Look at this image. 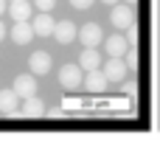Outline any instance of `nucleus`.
<instances>
[{
    "label": "nucleus",
    "mask_w": 160,
    "mask_h": 146,
    "mask_svg": "<svg viewBox=\"0 0 160 146\" xmlns=\"http://www.w3.org/2000/svg\"><path fill=\"white\" fill-rule=\"evenodd\" d=\"M132 20H135V14H132V8H129V3H115L112 6V14H110V23H112V28L115 31H127L129 25H132Z\"/></svg>",
    "instance_id": "f257e3e1"
},
{
    "label": "nucleus",
    "mask_w": 160,
    "mask_h": 146,
    "mask_svg": "<svg viewBox=\"0 0 160 146\" xmlns=\"http://www.w3.org/2000/svg\"><path fill=\"white\" fill-rule=\"evenodd\" d=\"M82 79H84V70H82V65H79V62L62 65V70H59V82H62V87L76 90V87H82Z\"/></svg>",
    "instance_id": "f03ea898"
},
{
    "label": "nucleus",
    "mask_w": 160,
    "mask_h": 146,
    "mask_svg": "<svg viewBox=\"0 0 160 146\" xmlns=\"http://www.w3.org/2000/svg\"><path fill=\"white\" fill-rule=\"evenodd\" d=\"M8 37H11V42H14V45H28L37 34H34V25H31L28 20H14V25H11Z\"/></svg>",
    "instance_id": "7ed1b4c3"
},
{
    "label": "nucleus",
    "mask_w": 160,
    "mask_h": 146,
    "mask_svg": "<svg viewBox=\"0 0 160 146\" xmlns=\"http://www.w3.org/2000/svg\"><path fill=\"white\" fill-rule=\"evenodd\" d=\"M79 42H84V48H98V42H104V31L98 23H87L79 28Z\"/></svg>",
    "instance_id": "20e7f679"
},
{
    "label": "nucleus",
    "mask_w": 160,
    "mask_h": 146,
    "mask_svg": "<svg viewBox=\"0 0 160 146\" xmlns=\"http://www.w3.org/2000/svg\"><path fill=\"white\" fill-rule=\"evenodd\" d=\"M101 70H104L107 82H124L129 68H127V62H124L121 56H110V62H104V65H101Z\"/></svg>",
    "instance_id": "39448f33"
},
{
    "label": "nucleus",
    "mask_w": 160,
    "mask_h": 146,
    "mask_svg": "<svg viewBox=\"0 0 160 146\" xmlns=\"http://www.w3.org/2000/svg\"><path fill=\"white\" fill-rule=\"evenodd\" d=\"M107 76H104V70H84V79H82V87L84 90H90V93H104L107 90Z\"/></svg>",
    "instance_id": "423d86ee"
},
{
    "label": "nucleus",
    "mask_w": 160,
    "mask_h": 146,
    "mask_svg": "<svg viewBox=\"0 0 160 146\" xmlns=\"http://www.w3.org/2000/svg\"><path fill=\"white\" fill-rule=\"evenodd\" d=\"M51 65H53V59H51L48 51H34V53L28 56V68H31L34 76H45V73L51 70Z\"/></svg>",
    "instance_id": "0eeeda50"
},
{
    "label": "nucleus",
    "mask_w": 160,
    "mask_h": 146,
    "mask_svg": "<svg viewBox=\"0 0 160 146\" xmlns=\"http://www.w3.org/2000/svg\"><path fill=\"white\" fill-rule=\"evenodd\" d=\"M14 93L20 96V98H28V96H37V76L28 70V73H22V76H17L14 79Z\"/></svg>",
    "instance_id": "6e6552de"
},
{
    "label": "nucleus",
    "mask_w": 160,
    "mask_h": 146,
    "mask_svg": "<svg viewBox=\"0 0 160 146\" xmlns=\"http://www.w3.org/2000/svg\"><path fill=\"white\" fill-rule=\"evenodd\" d=\"M53 37H56L59 45H70V42H76L79 31H76V25H73L70 20H59V23L53 25Z\"/></svg>",
    "instance_id": "1a4fd4ad"
},
{
    "label": "nucleus",
    "mask_w": 160,
    "mask_h": 146,
    "mask_svg": "<svg viewBox=\"0 0 160 146\" xmlns=\"http://www.w3.org/2000/svg\"><path fill=\"white\" fill-rule=\"evenodd\" d=\"M31 25H34V34L37 37H51L53 34V17L48 14V11H39L37 17H31Z\"/></svg>",
    "instance_id": "9d476101"
},
{
    "label": "nucleus",
    "mask_w": 160,
    "mask_h": 146,
    "mask_svg": "<svg viewBox=\"0 0 160 146\" xmlns=\"http://www.w3.org/2000/svg\"><path fill=\"white\" fill-rule=\"evenodd\" d=\"M17 110H20V96L14 93V87L0 90V113L3 115H14Z\"/></svg>",
    "instance_id": "9b49d317"
},
{
    "label": "nucleus",
    "mask_w": 160,
    "mask_h": 146,
    "mask_svg": "<svg viewBox=\"0 0 160 146\" xmlns=\"http://www.w3.org/2000/svg\"><path fill=\"white\" fill-rule=\"evenodd\" d=\"M104 51H107V56H121V59H124V53L129 51V42H127V37H121V31H118L115 37L104 39Z\"/></svg>",
    "instance_id": "f8f14e48"
},
{
    "label": "nucleus",
    "mask_w": 160,
    "mask_h": 146,
    "mask_svg": "<svg viewBox=\"0 0 160 146\" xmlns=\"http://www.w3.org/2000/svg\"><path fill=\"white\" fill-rule=\"evenodd\" d=\"M17 113L25 115V118H39V115H45V104L37 96H28V98H22V104H20Z\"/></svg>",
    "instance_id": "ddd939ff"
},
{
    "label": "nucleus",
    "mask_w": 160,
    "mask_h": 146,
    "mask_svg": "<svg viewBox=\"0 0 160 146\" xmlns=\"http://www.w3.org/2000/svg\"><path fill=\"white\" fill-rule=\"evenodd\" d=\"M79 65H82V70H96V68H101L104 62H101L98 48H84L82 56H79Z\"/></svg>",
    "instance_id": "4468645a"
},
{
    "label": "nucleus",
    "mask_w": 160,
    "mask_h": 146,
    "mask_svg": "<svg viewBox=\"0 0 160 146\" xmlns=\"http://www.w3.org/2000/svg\"><path fill=\"white\" fill-rule=\"evenodd\" d=\"M8 14H11V20H31V3L28 0H11Z\"/></svg>",
    "instance_id": "2eb2a0df"
},
{
    "label": "nucleus",
    "mask_w": 160,
    "mask_h": 146,
    "mask_svg": "<svg viewBox=\"0 0 160 146\" xmlns=\"http://www.w3.org/2000/svg\"><path fill=\"white\" fill-rule=\"evenodd\" d=\"M124 62H127V68H138V53L135 51H127L124 53Z\"/></svg>",
    "instance_id": "dca6fc26"
},
{
    "label": "nucleus",
    "mask_w": 160,
    "mask_h": 146,
    "mask_svg": "<svg viewBox=\"0 0 160 146\" xmlns=\"http://www.w3.org/2000/svg\"><path fill=\"white\" fill-rule=\"evenodd\" d=\"M34 6H37L39 11H51V8L56 6V0H34Z\"/></svg>",
    "instance_id": "f3484780"
},
{
    "label": "nucleus",
    "mask_w": 160,
    "mask_h": 146,
    "mask_svg": "<svg viewBox=\"0 0 160 146\" xmlns=\"http://www.w3.org/2000/svg\"><path fill=\"white\" fill-rule=\"evenodd\" d=\"M70 6H73V8H90L93 0H70Z\"/></svg>",
    "instance_id": "a211bd4d"
},
{
    "label": "nucleus",
    "mask_w": 160,
    "mask_h": 146,
    "mask_svg": "<svg viewBox=\"0 0 160 146\" xmlns=\"http://www.w3.org/2000/svg\"><path fill=\"white\" fill-rule=\"evenodd\" d=\"M135 39H138V31H135V25H129V28H127V42L132 45Z\"/></svg>",
    "instance_id": "6ab92c4d"
},
{
    "label": "nucleus",
    "mask_w": 160,
    "mask_h": 146,
    "mask_svg": "<svg viewBox=\"0 0 160 146\" xmlns=\"http://www.w3.org/2000/svg\"><path fill=\"white\" fill-rule=\"evenodd\" d=\"M6 34H8V31H6V25H3V20H0V42L6 39Z\"/></svg>",
    "instance_id": "aec40b11"
},
{
    "label": "nucleus",
    "mask_w": 160,
    "mask_h": 146,
    "mask_svg": "<svg viewBox=\"0 0 160 146\" xmlns=\"http://www.w3.org/2000/svg\"><path fill=\"white\" fill-rule=\"evenodd\" d=\"M6 8H8V6H6V0H0V17L6 14Z\"/></svg>",
    "instance_id": "412c9836"
},
{
    "label": "nucleus",
    "mask_w": 160,
    "mask_h": 146,
    "mask_svg": "<svg viewBox=\"0 0 160 146\" xmlns=\"http://www.w3.org/2000/svg\"><path fill=\"white\" fill-rule=\"evenodd\" d=\"M101 3H107V6H115V3H118V0H101Z\"/></svg>",
    "instance_id": "4be33fe9"
},
{
    "label": "nucleus",
    "mask_w": 160,
    "mask_h": 146,
    "mask_svg": "<svg viewBox=\"0 0 160 146\" xmlns=\"http://www.w3.org/2000/svg\"><path fill=\"white\" fill-rule=\"evenodd\" d=\"M124 3H129V6H132V3H135V0H124Z\"/></svg>",
    "instance_id": "5701e85b"
}]
</instances>
